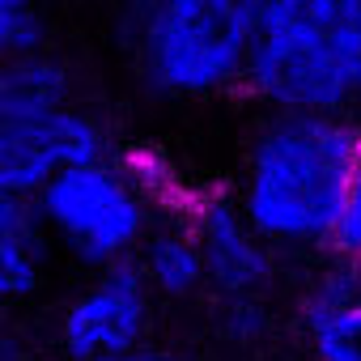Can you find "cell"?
I'll return each instance as SVG.
<instances>
[{
  "label": "cell",
  "mask_w": 361,
  "mask_h": 361,
  "mask_svg": "<svg viewBox=\"0 0 361 361\" xmlns=\"http://www.w3.org/2000/svg\"><path fill=\"white\" fill-rule=\"evenodd\" d=\"M357 157L353 119L272 111L251 140L238 209L272 251H319L331 243Z\"/></svg>",
  "instance_id": "obj_1"
},
{
  "label": "cell",
  "mask_w": 361,
  "mask_h": 361,
  "mask_svg": "<svg viewBox=\"0 0 361 361\" xmlns=\"http://www.w3.org/2000/svg\"><path fill=\"white\" fill-rule=\"evenodd\" d=\"M243 81L272 111H353L361 102V0H259Z\"/></svg>",
  "instance_id": "obj_2"
},
{
  "label": "cell",
  "mask_w": 361,
  "mask_h": 361,
  "mask_svg": "<svg viewBox=\"0 0 361 361\" xmlns=\"http://www.w3.org/2000/svg\"><path fill=\"white\" fill-rule=\"evenodd\" d=\"M166 200V174L145 157L94 153L68 161L35 192L30 213L47 238L85 268H115L136 255L145 234L157 226Z\"/></svg>",
  "instance_id": "obj_3"
},
{
  "label": "cell",
  "mask_w": 361,
  "mask_h": 361,
  "mask_svg": "<svg viewBox=\"0 0 361 361\" xmlns=\"http://www.w3.org/2000/svg\"><path fill=\"white\" fill-rule=\"evenodd\" d=\"M259 0H128L140 81L161 98H209L243 81Z\"/></svg>",
  "instance_id": "obj_4"
},
{
  "label": "cell",
  "mask_w": 361,
  "mask_h": 361,
  "mask_svg": "<svg viewBox=\"0 0 361 361\" xmlns=\"http://www.w3.org/2000/svg\"><path fill=\"white\" fill-rule=\"evenodd\" d=\"M153 323V293L140 281L136 264L98 268L94 281L64 306L60 340L73 361H106L145 348Z\"/></svg>",
  "instance_id": "obj_5"
},
{
  "label": "cell",
  "mask_w": 361,
  "mask_h": 361,
  "mask_svg": "<svg viewBox=\"0 0 361 361\" xmlns=\"http://www.w3.org/2000/svg\"><path fill=\"white\" fill-rule=\"evenodd\" d=\"M94 153H106V132L85 102L35 123L0 119V200H35L56 170Z\"/></svg>",
  "instance_id": "obj_6"
},
{
  "label": "cell",
  "mask_w": 361,
  "mask_h": 361,
  "mask_svg": "<svg viewBox=\"0 0 361 361\" xmlns=\"http://www.w3.org/2000/svg\"><path fill=\"white\" fill-rule=\"evenodd\" d=\"M188 230L200 247L204 289L217 298H259L276 276V251L243 217L238 200L204 196L188 213Z\"/></svg>",
  "instance_id": "obj_7"
},
{
  "label": "cell",
  "mask_w": 361,
  "mask_h": 361,
  "mask_svg": "<svg viewBox=\"0 0 361 361\" xmlns=\"http://www.w3.org/2000/svg\"><path fill=\"white\" fill-rule=\"evenodd\" d=\"M314 361H361V268L331 259L298 302Z\"/></svg>",
  "instance_id": "obj_8"
},
{
  "label": "cell",
  "mask_w": 361,
  "mask_h": 361,
  "mask_svg": "<svg viewBox=\"0 0 361 361\" xmlns=\"http://www.w3.org/2000/svg\"><path fill=\"white\" fill-rule=\"evenodd\" d=\"M68 106H81V98H77V77L60 56L35 47L0 60V119L35 123Z\"/></svg>",
  "instance_id": "obj_9"
},
{
  "label": "cell",
  "mask_w": 361,
  "mask_h": 361,
  "mask_svg": "<svg viewBox=\"0 0 361 361\" xmlns=\"http://www.w3.org/2000/svg\"><path fill=\"white\" fill-rule=\"evenodd\" d=\"M132 264L153 298L183 302L204 289V264H200V247L188 230V217H178V221L157 217V226L136 247Z\"/></svg>",
  "instance_id": "obj_10"
},
{
  "label": "cell",
  "mask_w": 361,
  "mask_h": 361,
  "mask_svg": "<svg viewBox=\"0 0 361 361\" xmlns=\"http://www.w3.org/2000/svg\"><path fill=\"white\" fill-rule=\"evenodd\" d=\"M47 264V238L30 213V200H0V302L35 293Z\"/></svg>",
  "instance_id": "obj_11"
},
{
  "label": "cell",
  "mask_w": 361,
  "mask_h": 361,
  "mask_svg": "<svg viewBox=\"0 0 361 361\" xmlns=\"http://www.w3.org/2000/svg\"><path fill=\"white\" fill-rule=\"evenodd\" d=\"M47 39L43 0H0V60L35 51Z\"/></svg>",
  "instance_id": "obj_12"
},
{
  "label": "cell",
  "mask_w": 361,
  "mask_h": 361,
  "mask_svg": "<svg viewBox=\"0 0 361 361\" xmlns=\"http://www.w3.org/2000/svg\"><path fill=\"white\" fill-rule=\"evenodd\" d=\"M331 255L361 268V157L353 166V178H348V192H344V204H340V217H336V230H331Z\"/></svg>",
  "instance_id": "obj_13"
},
{
  "label": "cell",
  "mask_w": 361,
  "mask_h": 361,
  "mask_svg": "<svg viewBox=\"0 0 361 361\" xmlns=\"http://www.w3.org/2000/svg\"><path fill=\"white\" fill-rule=\"evenodd\" d=\"M221 331L234 344H255L268 331V314L259 298H221Z\"/></svg>",
  "instance_id": "obj_14"
},
{
  "label": "cell",
  "mask_w": 361,
  "mask_h": 361,
  "mask_svg": "<svg viewBox=\"0 0 361 361\" xmlns=\"http://www.w3.org/2000/svg\"><path fill=\"white\" fill-rule=\"evenodd\" d=\"M106 361H178L170 353H153V348H136V353H123V357H106Z\"/></svg>",
  "instance_id": "obj_15"
}]
</instances>
